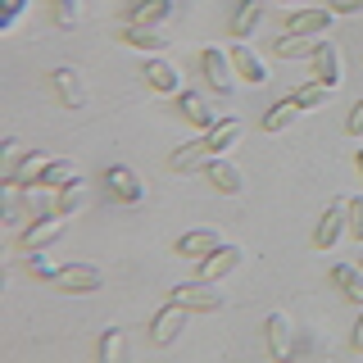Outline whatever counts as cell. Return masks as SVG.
Here are the masks:
<instances>
[{
    "label": "cell",
    "mask_w": 363,
    "mask_h": 363,
    "mask_svg": "<svg viewBox=\"0 0 363 363\" xmlns=\"http://www.w3.org/2000/svg\"><path fill=\"white\" fill-rule=\"evenodd\" d=\"M200 73H204V82L218 91V96H232L236 91V64H232V55L218 50V45L200 50Z\"/></svg>",
    "instance_id": "6da1fadb"
},
{
    "label": "cell",
    "mask_w": 363,
    "mask_h": 363,
    "mask_svg": "<svg viewBox=\"0 0 363 363\" xmlns=\"http://www.w3.org/2000/svg\"><path fill=\"white\" fill-rule=\"evenodd\" d=\"M173 300L177 304H186L191 313H218L223 309V295H218V281H182V286H173Z\"/></svg>",
    "instance_id": "7a4b0ae2"
},
{
    "label": "cell",
    "mask_w": 363,
    "mask_h": 363,
    "mask_svg": "<svg viewBox=\"0 0 363 363\" xmlns=\"http://www.w3.org/2000/svg\"><path fill=\"white\" fill-rule=\"evenodd\" d=\"M186 318H191V309H186V304L168 300L164 309H159V313L150 318V345L168 350V345H173V340L182 336V327H186Z\"/></svg>",
    "instance_id": "3957f363"
},
{
    "label": "cell",
    "mask_w": 363,
    "mask_h": 363,
    "mask_svg": "<svg viewBox=\"0 0 363 363\" xmlns=\"http://www.w3.org/2000/svg\"><path fill=\"white\" fill-rule=\"evenodd\" d=\"M50 286L64 291V295H91V291L105 286V277H100V268H91V264H68V268H60L50 277Z\"/></svg>",
    "instance_id": "277c9868"
},
{
    "label": "cell",
    "mask_w": 363,
    "mask_h": 363,
    "mask_svg": "<svg viewBox=\"0 0 363 363\" xmlns=\"http://www.w3.org/2000/svg\"><path fill=\"white\" fill-rule=\"evenodd\" d=\"M64 232H68V213L55 209V213H45V218H32L28 227H23L18 241H23V250H45V245L60 241Z\"/></svg>",
    "instance_id": "5b68a950"
},
{
    "label": "cell",
    "mask_w": 363,
    "mask_h": 363,
    "mask_svg": "<svg viewBox=\"0 0 363 363\" xmlns=\"http://www.w3.org/2000/svg\"><path fill=\"white\" fill-rule=\"evenodd\" d=\"M340 77H345V64H340V45L332 37H323L318 41V50H313V82H323V86H340Z\"/></svg>",
    "instance_id": "8992f818"
},
{
    "label": "cell",
    "mask_w": 363,
    "mask_h": 363,
    "mask_svg": "<svg viewBox=\"0 0 363 363\" xmlns=\"http://www.w3.org/2000/svg\"><path fill=\"white\" fill-rule=\"evenodd\" d=\"M340 232H345V196L327 200L323 218H318V227H313V250H332L340 241Z\"/></svg>",
    "instance_id": "52a82bcc"
},
{
    "label": "cell",
    "mask_w": 363,
    "mask_h": 363,
    "mask_svg": "<svg viewBox=\"0 0 363 363\" xmlns=\"http://www.w3.org/2000/svg\"><path fill=\"white\" fill-rule=\"evenodd\" d=\"M241 264H245V250H241V245H232V241H223L218 250H213V255H204V259H200V277H204V281H223L227 272H236Z\"/></svg>",
    "instance_id": "ba28073f"
},
{
    "label": "cell",
    "mask_w": 363,
    "mask_h": 363,
    "mask_svg": "<svg viewBox=\"0 0 363 363\" xmlns=\"http://www.w3.org/2000/svg\"><path fill=\"white\" fill-rule=\"evenodd\" d=\"M145 86L159 91V96H177L182 91V68L168 64L164 55H145Z\"/></svg>",
    "instance_id": "9c48e42d"
},
{
    "label": "cell",
    "mask_w": 363,
    "mask_h": 363,
    "mask_svg": "<svg viewBox=\"0 0 363 363\" xmlns=\"http://www.w3.org/2000/svg\"><path fill=\"white\" fill-rule=\"evenodd\" d=\"M332 9H295L286 18V37H327L332 32Z\"/></svg>",
    "instance_id": "30bf717a"
},
{
    "label": "cell",
    "mask_w": 363,
    "mask_h": 363,
    "mask_svg": "<svg viewBox=\"0 0 363 363\" xmlns=\"http://www.w3.org/2000/svg\"><path fill=\"white\" fill-rule=\"evenodd\" d=\"M105 182H109V191H113L123 204H141V200H145V182L136 177L128 164H109V168H105Z\"/></svg>",
    "instance_id": "8fae6325"
},
{
    "label": "cell",
    "mask_w": 363,
    "mask_h": 363,
    "mask_svg": "<svg viewBox=\"0 0 363 363\" xmlns=\"http://www.w3.org/2000/svg\"><path fill=\"white\" fill-rule=\"evenodd\" d=\"M45 164H50V155H41V150H28V155H23L18 164L5 173V186H9V191H32V186H37V177H41V168H45Z\"/></svg>",
    "instance_id": "7c38bea8"
},
{
    "label": "cell",
    "mask_w": 363,
    "mask_h": 363,
    "mask_svg": "<svg viewBox=\"0 0 363 363\" xmlns=\"http://www.w3.org/2000/svg\"><path fill=\"white\" fill-rule=\"evenodd\" d=\"M232 64H236V82H245V86H264V82H268V68H264V60L255 55V45L236 41V45H232Z\"/></svg>",
    "instance_id": "4fadbf2b"
},
{
    "label": "cell",
    "mask_w": 363,
    "mask_h": 363,
    "mask_svg": "<svg viewBox=\"0 0 363 363\" xmlns=\"http://www.w3.org/2000/svg\"><path fill=\"white\" fill-rule=\"evenodd\" d=\"M204 177H209V186L218 191V196H241V186H245V177H241V168L236 164H227V159H209L204 164Z\"/></svg>",
    "instance_id": "5bb4252c"
},
{
    "label": "cell",
    "mask_w": 363,
    "mask_h": 363,
    "mask_svg": "<svg viewBox=\"0 0 363 363\" xmlns=\"http://www.w3.org/2000/svg\"><path fill=\"white\" fill-rule=\"evenodd\" d=\"M264 336H268V354L272 359H291V313L272 309L264 318Z\"/></svg>",
    "instance_id": "9a60e30c"
},
{
    "label": "cell",
    "mask_w": 363,
    "mask_h": 363,
    "mask_svg": "<svg viewBox=\"0 0 363 363\" xmlns=\"http://www.w3.org/2000/svg\"><path fill=\"white\" fill-rule=\"evenodd\" d=\"M173 109H177L186 123H196L200 132H209L213 123H218V113H213L209 105H204V100L196 96V91H177V96H173Z\"/></svg>",
    "instance_id": "2e32d148"
},
{
    "label": "cell",
    "mask_w": 363,
    "mask_h": 363,
    "mask_svg": "<svg viewBox=\"0 0 363 363\" xmlns=\"http://www.w3.org/2000/svg\"><path fill=\"white\" fill-rule=\"evenodd\" d=\"M50 82H55V91H60V100H64L68 109H82L86 105V82H82L77 68H55Z\"/></svg>",
    "instance_id": "e0dca14e"
},
{
    "label": "cell",
    "mask_w": 363,
    "mask_h": 363,
    "mask_svg": "<svg viewBox=\"0 0 363 363\" xmlns=\"http://www.w3.org/2000/svg\"><path fill=\"white\" fill-rule=\"evenodd\" d=\"M218 245H223V236H218V232H209V227H196V232L177 236V255H182V259H196V264H200L204 255H213Z\"/></svg>",
    "instance_id": "ac0fdd59"
},
{
    "label": "cell",
    "mask_w": 363,
    "mask_h": 363,
    "mask_svg": "<svg viewBox=\"0 0 363 363\" xmlns=\"http://www.w3.org/2000/svg\"><path fill=\"white\" fill-rule=\"evenodd\" d=\"M264 23V0H236V9H232V23H227V32H232L236 41H245L250 32Z\"/></svg>",
    "instance_id": "d6986e66"
},
{
    "label": "cell",
    "mask_w": 363,
    "mask_h": 363,
    "mask_svg": "<svg viewBox=\"0 0 363 363\" xmlns=\"http://www.w3.org/2000/svg\"><path fill=\"white\" fill-rule=\"evenodd\" d=\"M241 132H245V123H241V118H218L209 132H204V145H209L213 159H218V155H227L236 141H241Z\"/></svg>",
    "instance_id": "ffe728a7"
},
{
    "label": "cell",
    "mask_w": 363,
    "mask_h": 363,
    "mask_svg": "<svg viewBox=\"0 0 363 363\" xmlns=\"http://www.w3.org/2000/svg\"><path fill=\"white\" fill-rule=\"evenodd\" d=\"M213 159V150L204 145V136L200 141H186L182 150H173V159H168V168H177V173H204V164Z\"/></svg>",
    "instance_id": "44dd1931"
},
{
    "label": "cell",
    "mask_w": 363,
    "mask_h": 363,
    "mask_svg": "<svg viewBox=\"0 0 363 363\" xmlns=\"http://www.w3.org/2000/svg\"><path fill=\"white\" fill-rule=\"evenodd\" d=\"M123 41H128L132 50H145V55H164V50H168V41H173V37H164L159 28H141V23H128V28H123Z\"/></svg>",
    "instance_id": "7402d4cb"
},
{
    "label": "cell",
    "mask_w": 363,
    "mask_h": 363,
    "mask_svg": "<svg viewBox=\"0 0 363 363\" xmlns=\"http://www.w3.org/2000/svg\"><path fill=\"white\" fill-rule=\"evenodd\" d=\"M300 113H304V109L295 105V96H281V100H272V105H268V113L259 118V128H264L268 136H272V132H286L291 123L300 118Z\"/></svg>",
    "instance_id": "603a6c76"
},
{
    "label": "cell",
    "mask_w": 363,
    "mask_h": 363,
    "mask_svg": "<svg viewBox=\"0 0 363 363\" xmlns=\"http://www.w3.org/2000/svg\"><path fill=\"white\" fill-rule=\"evenodd\" d=\"M332 281H336V291L345 295L350 304H359V309H363V268L359 264H336L332 268Z\"/></svg>",
    "instance_id": "cb8c5ba5"
},
{
    "label": "cell",
    "mask_w": 363,
    "mask_h": 363,
    "mask_svg": "<svg viewBox=\"0 0 363 363\" xmlns=\"http://www.w3.org/2000/svg\"><path fill=\"white\" fill-rule=\"evenodd\" d=\"M168 14H173V0H132L128 23H141V28H159Z\"/></svg>",
    "instance_id": "d4e9b609"
},
{
    "label": "cell",
    "mask_w": 363,
    "mask_h": 363,
    "mask_svg": "<svg viewBox=\"0 0 363 363\" xmlns=\"http://www.w3.org/2000/svg\"><path fill=\"white\" fill-rule=\"evenodd\" d=\"M73 177H82L73 159H50V164L41 168V177H37V191H60V186H68Z\"/></svg>",
    "instance_id": "484cf974"
},
{
    "label": "cell",
    "mask_w": 363,
    "mask_h": 363,
    "mask_svg": "<svg viewBox=\"0 0 363 363\" xmlns=\"http://www.w3.org/2000/svg\"><path fill=\"white\" fill-rule=\"evenodd\" d=\"M318 41H323V37H281L272 50H277V60H313Z\"/></svg>",
    "instance_id": "4316f807"
},
{
    "label": "cell",
    "mask_w": 363,
    "mask_h": 363,
    "mask_svg": "<svg viewBox=\"0 0 363 363\" xmlns=\"http://www.w3.org/2000/svg\"><path fill=\"white\" fill-rule=\"evenodd\" d=\"M50 18H55V28H77L82 23V0H50Z\"/></svg>",
    "instance_id": "83f0119b"
},
{
    "label": "cell",
    "mask_w": 363,
    "mask_h": 363,
    "mask_svg": "<svg viewBox=\"0 0 363 363\" xmlns=\"http://www.w3.org/2000/svg\"><path fill=\"white\" fill-rule=\"evenodd\" d=\"M96 359L100 363H118L123 359V327H109V332L96 340Z\"/></svg>",
    "instance_id": "f1b7e54d"
},
{
    "label": "cell",
    "mask_w": 363,
    "mask_h": 363,
    "mask_svg": "<svg viewBox=\"0 0 363 363\" xmlns=\"http://www.w3.org/2000/svg\"><path fill=\"white\" fill-rule=\"evenodd\" d=\"M291 96H295V105H300V109H323L327 100H332V86H323V82H309V86L291 91Z\"/></svg>",
    "instance_id": "f546056e"
},
{
    "label": "cell",
    "mask_w": 363,
    "mask_h": 363,
    "mask_svg": "<svg viewBox=\"0 0 363 363\" xmlns=\"http://www.w3.org/2000/svg\"><path fill=\"white\" fill-rule=\"evenodd\" d=\"M82 204H86V186H82V177H73L68 186H60V204H55L60 213H77Z\"/></svg>",
    "instance_id": "4dcf8cb0"
},
{
    "label": "cell",
    "mask_w": 363,
    "mask_h": 363,
    "mask_svg": "<svg viewBox=\"0 0 363 363\" xmlns=\"http://www.w3.org/2000/svg\"><path fill=\"white\" fill-rule=\"evenodd\" d=\"M345 232L354 236V241H363V196L345 200Z\"/></svg>",
    "instance_id": "1f68e13d"
},
{
    "label": "cell",
    "mask_w": 363,
    "mask_h": 363,
    "mask_svg": "<svg viewBox=\"0 0 363 363\" xmlns=\"http://www.w3.org/2000/svg\"><path fill=\"white\" fill-rule=\"evenodd\" d=\"M28 272L32 277H41V281H50L60 268H50V259H45V250H28Z\"/></svg>",
    "instance_id": "d6a6232c"
},
{
    "label": "cell",
    "mask_w": 363,
    "mask_h": 363,
    "mask_svg": "<svg viewBox=\"0 0 363 363\" xmlns=\"http://www.w3.org/2000/svg\"><path fill=\"white\" fill-rule=\"evenodd\" d=\"M23 9H28V0H5V14H0V28H14V23L23 18Z\"/></svg>",
    "instance_id": "836d02e7"
},
{
    "label": "cell",
    "mask_w": 363,
    "mask_h": 363,
    "mask_svg": "<svg viewBox=\"0 0 363 363\" xmlns=\"http://www.w3.org/2000/svg\"><path fill=\"white\" fill-rule=\"evenodd\" d=\"M345 132L350 136H363V96L350 105V118H345Z\"/></svg>",
    "instance_id": "e575fe53"
},
{
    "label": "cell",
    "mask_w": 363,
    "mask_h": 363,
    "mask_svg": "<svg viewBox=\"0 0 363 363\" xmlns=\"http://www.w3.org/2000/svg\"><path fill=\"white\" fill-rule=\"evenodd\" d=\"M332 14H363V0H327Z\"/></svg>",
    "instance_id": "d590c367"
},
{
    "label": "cell",
    "mask_w": 363,
    "mask_h": 363,
    "mask_svg": "<svg viewBox=\"0 0 363 363\" xmlns=\"http://www.w3.org/2000/svg\"><path fill=\"white\" fill-rule=\"evenodd\" d=\"M350 350H354V354H363V309H359V323H354V332H350Z\"/></svg>",
    "instance_id": "8d00e7d4"
},
{
    "label": "cell",
    "mask_w": 363,
    "mask_h": 363,
    "mask_svg": "<svg viewBox=\"0 0 363 363\" xmlns=\"http://www.w3.org/2000/svg\"><path fill=\"white\" fill-rule=\"evenodd\" d=\"M354 168H359V177H363V145L354 150Z\"/></svg>",
    "instance_id": "74e56055"
},
{
    "label": "cell",
    "mask_w": 363,
    "mask_h": 363,
    "mask_svg": "<svg viewBox=\"0 0 363 363\" xmlns=\"http://www.w3.org/2000/svg\"><path fill=\"white\" fill-rule=\"evenodd\" d=\"M281 5H291V0H281Z\"/></svg>",
    "instance_id": "f35d334b"
},
{
    "label": "cell",
    "mask_w": 363,
    "mask_h": 363,
    "mask_svg": "<svg viewBox=\"0 0 363 363\" xmlns=\"http://www.w3.org/2000/svg\"><path fill=\"white\" fill-rule=\"evenodd\" d=\"M359 268H363V259H359Z\"/></svg>",
    "instance_id": "ab89813d"
}]
</instances>
